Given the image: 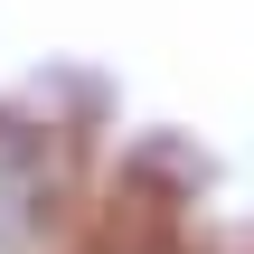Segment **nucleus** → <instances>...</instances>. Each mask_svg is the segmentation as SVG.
I'll use <instances>...</instances> for the list:
<instances>
[{"label": "nucleus", "instance_id": "obj_1", "mask_svg": "<svg viewBox=\"0 0 254 254\" xmlns=\"http://www.w3.org/2000/svg\"><path fill=\"white\" fill-rule=\"evenodd\" d=\"M57 198H66L57 141L28 132V123H0V254L38 245V236L57 226Z\"/></svg>", "mask_w": 254, "mask_h": 254}]
</instances>
